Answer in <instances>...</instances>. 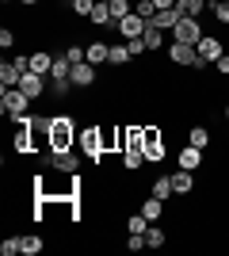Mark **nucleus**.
I'll use <instances>...</instances> for the list:
<instances>
[{"label": "nucleus", "mask_w": 229, "mask_h": 256, "mask_svg": "<svg viewBox=\"0 0 229 256\" xmlns=\"http://www.w3.org/2000/svg\"><path fill=\"white\" fill-rule=\"evenodd\" d=\"M76 122L69 115H54L50 118V150H73L76 146Z\"/></svg>", "instance_id": "obj_1"}, {"label": "nucleus", "mask_w": 229, "mask_h": 256, "mask_svg": "<svg viewBox=\"0 0 229 256\" xmlns=\"http://www.w3.org/2000/svg\"><path fill=\"white\" fill-rule=\"evenodd\" d=\"M168 62H172V65H191L195 73H199V69H207V62L199 58V50L191 42H172V46H168Z\"/></svg>", "instance_id": "obj_2"}, {"label": "nucleus", "mask_w": 229, "mask_h": 256, "mask_svg": "<svg viewBox=\"0 0 229 256\" xmlns=\"http://www.w3.org/2000/svg\"><path fill=\"white\" fill-rule=\"evenodd\" d=\"M34 100L23 92V88H4V100H0V111L4 115H11V118H19V115H27V107H31Z\"/></svg>", "instance_id": "obj_3"}, {"label": "nucleus", "mask_w": 229, "mask_h": 256, "mask_svg": "<svg viewBox=\"0 0 229 256\" xmlns=\"http://www.w3.org/2000/svg\"><path fill=\"white\" fill-rule=\"evenodd\" d=\"M76 142H80V150L96 160V164L103 160V130H99V122H96V126H88V130H80V138H76Z\"/></svg>", "instance_id": "obj_4"}, {"label": "nucleus", "mask_w": 229, "mask_h": 256, "mask_svg": "<svg viewBox=\"0 0 229 256\" xmlns=\"http://www.w3.org/2000/svg\"><path fill=\"white\" fill-rule=\"evenodd\" d=\"M199 38H203V23L191 20V16H184V20L172 27V42H191V46H199Z\"/></svg>", "instance_id": "obj_5"}, {"label": "nucleus", "mask_w": 229, "mask_h": 256, "mask_svg": "<svg viewBox=\"0 0 229 256\" xmlns=\"http://www.w3.org/2000/svg\"><path fill=\"white\" fill-rule=\"evenodd\" d=\"M46 164H54V168L65 172V176L80 172V157H76L73 150H50V153H46Z\"/></svg>", "instance_id": "obj_6"}, {"label": "nucleus", "mask_w": 229, "mask_h": 256, "mask_svg": "<svg viewBox=\"0 0 229 256\" xmlns=\"http://www.w3.org/2000/svg\"><path fill=\"white\" fill-rule=\"evenodd\" d=\"M145 27H149V23H145L142 16H138V12H130L126 20H119V23H115V31L122 34V42H130V38H145Z\"/></svg>", "instance_id": "obj_7"}, {"label": "nucleus", "mask_w": 229, "mask_h": 256, "mask_svg": "<svg viewBox=\"0 0 229 256\" xmlns=\"http://www.w3.org/2000/svg\"><path fill=\"white\" fill-rule=\"evenodd\" d=\"M122 150H145V126L122 122Z\"/></svg>", "instance_id": "obj_8"}, {"label": "nucleus", "mask_w": 229, "mask_h": 256, "mask_svg": "<svg viewBox=\"0 0 229 256\" xmlns=\"http://www.w3.org/2000/svg\"><path fill=\"white\" fill-rule=\"evenodd\" d=\"M92 84H96V65L92 62H76L73 65V88L84 92V88H92Z\"/></svg>", "instance_id": "obj_9"}, {"label": "nucleus", "mask_w": 229, "mask_h": 256, "mask_svg": "<svg viewBox=\"0 0 229 256\" xmlns=\"http://www.w3.org/2000/svg\"><path fill=\"white\" fill-rule=\"evenodd\" d=\"M19 88H23V92H27L31 100H42L46 92H50V88H46V76H42V73H23Z\"/></svg>", "instance_id": "obj_10"}, {"label": "nucleus", "mask_w": 229, "mask_h": 256, "mask_svg": "<svg viewBox=\"0 0 229 256\" xmlns=\"http://www.w3.org/2000/svg\"><path fill=\"white\" fill-rule=\"evenodd\" d=\"M195 50H199V58H203L207 65H210V62H218V58H222V42L214 38V34H203Z\"/></svg>", "instance_id": "obj_11"}, {"label": "nucleus", "mask_w": 229, "mask_h": 256, "mask_svg": "<svg viewBox=\"0 0 229 256\" xmlns=\"http://www.w3.org/2000/svg\"><path fill=\"white\" fill-rule=\"evenodd\" d=\"M111 58V46L103 42V38H96V42H88L84 46V62H92V65H103Z\"/></svg>", "instance_id": "obj_12"}, {"label": "nucleus", "mask_w": 229, "mask_h": 256, "mask_svg": "<svg viewBox=\"0 0 229 256\" xmlns=\"http://www.w3.org/2000/svg\"><path fill=\"white\" fill-rule=\"evenodd\" d=\"M50 69H54V54H50V50H34L31 54V73L50 76Z\"/></svg>", "instance_id": "obj_13"}, {"label": "nucleus", "mask_w": 229, "mask_h": 256, "mask_svg": "<svg viewBox=\"0 0 229 256\" xmlns=\"http://www.w3.org/2000/svg\"><path fill=\"white\" fill-rule=\"evenodd\" d=\"M19 80H23V73H19V65H15V62L0 65V84H4V88H19Z\"/></svg>", "instance_id": "obj_14"}, {"label": "nucleus", "mask_w": 229, "mask_h": 256, "mask_svg": "<svg viewBox=\"0 0 229 256\" xmlns=\"http://www.w3.org/2000/svg\"><path fill=\"white\" fill-rule=\"evenodd\" d=\"M168 180H172V188H176V195H191V188H195V176H191V172H187V168H180V172H172V176H168Z\"/></svg>", "instance_id": "obj_15"}, {"label": "nucleus", "mask_w": 229, "mask_h": 256, "mask_svg": "<svg viewBox=\"0 0 229 256\" xmlns=\"http://www.w3.org/2000/svg\"><path fill=\"white\" fill-rule=\"evenodd\" d=\"M199 164H203V150H195L191 142L184 146V153H180V168H187V172H195Z\"/></svg>", "instance_id": "obj_16"}, {"label": "nucleus", "mask_w": 229, "mask_h": 256, "mask_svg": "<svg viewBox=\"0 0 229 256\" xmlns=\"http://www.w3.org/2000/svg\"><path fill=\"white\" fill-rule=\"evenodd\" d=\"M149 195H157V199H164V203H168V199L176 195V188H172V180H168V176H157V180H149Z\"/></svg>", "instance_id": "obj_17"}, {"label": "nucleus", "mask_w": 229, "mask_h": 256, "mask_svg": "<svg viewBox=\"0 0 229 256\" xmlns=\"http://www.w3.org/2000/svg\"><path fill=\"white\" fill-rule=\"evenodd\" d=\"M145 160H149V164H161L164 157H168V150H164V138H153V142H145Z\"/></svg>", "instance_id": "obj_18"}, {"label": "nucleus", "mask_w": 229, "mask_h": 256, "mask_svg": "<svg viewBox=\"0 0 229 256\" xmlns=\"http://www.w3.org/2000/svg\"><path fill=\"white\" fill-rule=\"evenodd\" d=\"M207 4H210V0H176V12H180V16H191V20H199Z\"/></svg>", "instance_id": "obj_19"}, {"label": "nucleus", "mask_w": 229, "mask_h": 256, "mask_svg": "<svg viewBox=\"0 0 229 256\" xmlns=\"http://www.w3.org/2000/svg\"><path fill=\"white\" fill-rule=\"evenodd\" d=\"M134 58H130V46L126 42H119V46H111V58H107V65H115V69H122V65H130Z\"/></svg>", "instance_id": "obj_20"}, {"label": "nucleus", "mask_w": 229, "mask_h": 256, "mask_svg": "<svg viewBox=\"0 0 229 256\" xmlns=\"http://www.w3.org/2000/svg\"><path fill=\"white\" fill-rule=\"evenodd\" d=\"M145 46H149V54L164 46V27H157L153 20H149V27H145Z\"/></svg>", "instance_id": "obj_21"}, {"label": "nucleus", "mask_w": 229, "mask_h": 256, "mask_svg": "<svg viewBox=\"0 0 229 256\" xmlns=\"http://www.w3.org/2000/svg\"><path fill=\"white\" fill-rule=\"evenodd\" d=\"M142 214L149 218V222H161V214H164V199H157V195H149L142 203Z\"/></svg>", "instance_id": "obj_22"}, {"label": "nucleus", "mask_w": 229, "mask_h": 256, "mask_svg": "<svg viewBox=\"0 0 229 256\" xmlns=\"http://www.w3.org/2000/svg\"><path fill=\"white\" fill-rule=\"evenodd\" d=\"M180 20H184V16H180L176 8H164V12H157V16H153V23H157V27H164V31H172Z\"/></svg>", "instance_id": "obj_23"}, {"label": "nucleus", "mask_w": 229, "mask_h": 256, "mask_svg": "<svg viewBox=\"0 0 229 256\" xmlns=\"http://www.w3.org/2000/svg\"><path fill=\"white\" fill-rule=\"evenodd\" d=\"M145 164V153L142 150H122V168L126 172H138Z\"/></svg>", "instance_id": "obj_24"}, {"label": "nucleus", "mask_w": 229, "mask_h": 256, "mask_svg": "<svg viewBox=\"0 0 229 256\" xmlns=\"http://www.w3.org/2000/svg\"><path fill=\"white\" fill-rule=\"evenodd\" d=\"M88 20L96 23L99 31H103V27H111V23H115V20H111V8H107V4H96V8H92V16H88Z\"/></svg>", "instance_id": "obj_25"}, {"label": "nucleus", "mask_w": 229, "mask_h": 256, "mask_svg": "<svg viewBox=\"0 0 229 256\" xmlns=\"http://www.w3.org/2000/svg\"><path fill=\"white\" fill-rule=\"evenodd\" d=\"M187 142H191L195 150H207V146H210V130H207V126H191V134H187Z\"/></svg>", "instance_id": "obj_26"}, {"label": "nucleus", "mask_w": 229, "mask_h": 256, "mask_svg": "<svg viewBox=\"0 0 229 256\" xmlns=\"http://www.w3.org/2000/svg\"><path fill=\"white\" fill-rule=\"evenodd\" d=\"M107 8H111V20L119 23V20H126V16L134 12V4H130V0H111Z\"/></svg>", "instance_id": "obj_27"}, {"label": "nucleus", "mask_w": 229, "mask_h": 256, "mask_svg": "<svg viewBox=\"0 0 229 256\" xmlns=\"http://www.w3.org/2000/svg\"><path fill=\"white\" fill-rule=\"evenodd\" d=\"M145 230H149V218H145L142 210H138V214H130V218H126V234H145Z\"/></svg>", "instance_id": "obj_28"}, {"label": "nucleus", "mask_w": 229, "mask_h": 256, "mask_svg": "<svg viewBox=\"0 0 229 256\" xmlns=\"http://www.w3.org/2000/svg\"><path fill=\"white\" fill-rule=\"evenodd\" d=\"M92 8H96V0H69V12H73V16H80V20H88V16H92Z\"/></svg>", "instance_id": "obj_29"}, {"label": "nucleus", "mask_w": 229, "mask_h": 256, "mask_svg": "<svg viewBox=\"0 0 229 256\" xmlns=\"http://www.w3.org/2000/svg\"><path fill=\"white\" fill-rule=\"evenodd\" d=\"M145 245H149V248H161V245H164V230H161L157 222L145 230Z\"/></svg>", "instance_id": "obj_30"}, {"label": "nucleus", "mask_w": 229, "mask_h": 256, "mask_svg": "<svg viewBox=\"0 0 229 256\" xmlns=\"http://www.w3.org/2000/svg\"><path fill=\"white\" fill-rule=\"evenodd\" d=\"M210 8H214V20L222 27H229V0H210Z\"/></svg>", "instance_id": "obj_31"}, {"label": "nucleus", "mask_w": 229, "mask_h": 256, "mask_svg": "<svg viewBox=\"0 0 229 256\" xmlns=\"http://www.w3.org/2000/svg\"><path fill=\"white\" fill-rule=\"evenodd\" d=\"M42 245H46V241L38 234H34V237H23V256H38V252H42Z\"/></svg>", "instance_id": "obj_32"}, {"label": "nucleus", "mask_w": 229, "mask_h": 256, "mask_svg": "<svg viewBox=\"0 0 229 256\" xmlns=\"http://www.w3.org/2000/svg\"><path fill=\"white\" fill-rule=\"evenodd\" d=\"M134 12H138L145 23H149L153 16H157V4H153V0H134Z\"/></svg>", "instance_id": "obj_33"}, {"label": "nucleus", "mask_w": 229, "mask_h": 256, "mask_svg": "<svg viewBox=\"0 0 229 256\" xmlns=\"http://www.w3.org/2000/svg\"><path fill=\"white\" fill-rule=\"evenodd\" d=\"M23 252V237H4V245H0V256H15Z\"/></svg>", "instance_id": "obj_34"}, {"label": "nucleus", "mask_w": 229, "mask_h": 256, "mask_svg": "<svg viewBox=\"0 0 229 256\" xmlns=\"http://www.w3.org/2000/svg\"><path fill=\"white\" fill-rule=\"evenodd\" d=\"M126 248H130V252H142V248H149V245H145V234H126Z\"/></svg>", "instance_id": "obj_35"}, {"label": "nucleus", "mask_w": 229, "mask_h": 256, "mask_svg": "<svg viewBox=\"0 0 229 256\" xmlns=\"http://www.w3.org/2000/svg\"><path fill=\"white\" fill-rule=\"evenodd\" d=\"M0 46H4V50H11V46H15V31H11V27H4V31H0Z\"/></svg>", "instance_id": "obj_36"}, {"label": "nucleus", "mask_w": 229, "mask_h": 256, "mask_svg": "<svg viewBox=\"0 0 229 256\" xmlns=\"http://www.w3.org/2000/svg\"><path fill=\"white\" fill-rule=\"evenodd\" d=\"M65 54H69V62H84V46H65Z\"/></svg>", "instance_id": "obj_37"}, {"label": "nucleus", "mask_w": 229, "mask_h": 256, "mask_svg": "<svg viewBox=\"0 0 229 256\" xmlns=\"http://www.w3.org/2000/svg\"><path fill=\"white\" fill-rule=\"evenodd\" d=\"M214 69H218V73H222V76H229V58H226V54H222L218 62H214Z\"/></svg>", "instance_id": "obj_38"}, {"label": "nucleus", "mask_w": 229, "mask_h": 256, "mask_svg": "<svg viewBox=\"0 0 229 256\" xmlns=\"http://www.w3.org/2000/svg\"><path fill=\"white\" fill-rule=\"evenodd\" d=\"M157 4V12H164V8H176V0H153Z\"/></svg>", "instance_id": "obj_39"}, {"label": "nucleus", "mask_w": 229, "mask_h": 256, "mask_svg": "<svg viewBox=\"0 0 229 256\" xmlns=\"http://www.w3.org/2000/svg\"><path fill=\"white\" fill-rule=\"evenodd\" d=\"M19 4H42V0H19Z\"/></svg>", "instance_id": "obj_40"}, {"label": "nucleus", "mask_w": 229, "mask_h": 256, "mask_svg": "<svg viewBox=\"0 0 229 256\" xmlns=\"http://www.w3.org/2000/svg\"><path fill=\"white\" fill-rule=\"evenodd\" d=\"M226 122H229V104H226Z\"/></svg>", "instance_id": "obj_41"}, {"label": "nucleus", "mask_w": 229, "mask_h": 256, "mask_svg": "<svg viewBox=\"0 0 229 256\" xmlns=\"http://www.w3.org/2000/svg\"><path fill=\"white\" fill-rule=\"evenodd\" d=\"M99 4H111V0H99Z\"/></svg>", "instance_id": "obj_42"}, {"label": "nucleus", "mask_w": 229, "mask_h": 256, "mask_svg": "<svg viewBox=\"0 0 229 256\" xmlns=\"http://www.w3.org/2000/svg\"><path fill=\"white\" fill-rule=\"evenodd\" d=\"M4 4H11V0H4Z\"/></svg>", "instance_id": "obj_43"}]
</instances>
